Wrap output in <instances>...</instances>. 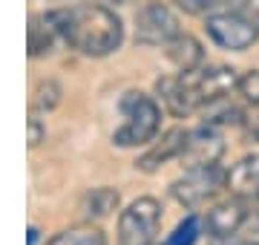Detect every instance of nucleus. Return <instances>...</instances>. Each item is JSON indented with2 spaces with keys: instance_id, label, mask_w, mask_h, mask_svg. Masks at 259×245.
I'll return each mask as SVG.
<instances>
[{
  "instance_id": "f257e3e1",
  "label": "nucleus",
  "mask_w": 259,
  "mask_h": 245,
  "mask_svg": "<svg viewBox=\"0 0 259 245\" xmlns=\"http://www.w3.org/2000/svg\"><path fill=\"white\" fill-rule=\"evenodd\" d=\"M55 20L61 29V38L90 58L110 55L124 40L121 18L101 3H81V6L61 9L55 12Z\"/></svg>"
},
{
  "instance_id": "f03ea898",
  "label": "nucleus",
  "mask_w": 259,
  "mask_h": 245,
  "mask_svg": "<svg viewBox=\"0 0 259 245\" xmlns=\"http://www.w3.org/2000/svg\"><path fill=\"white\" fill-rule=\"evenodd\" d=\"M121 113H124V124L112 136V142L118 147H139V144L156 139L158 124H161V110L150 95L127 93L121 98Z\"/></svg>"
},
{
  "instance_id": "7ed1b4c3",
  "label": "nucleus",
  "mask_w": 259,
  "mask_h": 245,
  "mask_svg": "<svg viewBox=\"0 0 259 245\" xmlns=\"http://www.w3.org/2000/svg\"><path fill=\"white\" fill-rule=\"evenodd\" d=\"M161 225V205L156 199L141 196L130 202L118 219V242L121 245H153Z\"/></svg>"
},
{
  "instance_id": "20e7f679",
  "label": "nucleus",
  "mask_w": 259,
  "mask_h": 245,
  "mask_svg": "<svg viewBox=\"0 0 259 245\" xmlns=\"http://www.w3.org/2000/svg\"><path fill=\"white\" fill-rule=\"evenodd\" d=\"M225 182H228V170H222L219 165L190 168L182 179L173 182L170 193H173V199H176L179 205L199 208V205H204L207 199L216 196V193L225 188Z\"/></svg>"
},
{
  "instance_id": "39448f33",
  "label": "nucleus",
  "mask_w": 259,
  "mask_h": 245,
  "mask_svg": "<svg viewBox=\"0 0 259 245\" xmlns=\"http://www.w3.org/2000/svg\"><path fill=\"white\" fill-rule=\"evenodd\" d=\"M207 35L213 38V44L222 49H231V52H242V49L253 47V40L259 38V29L245 20L236 12H225V15H210L207 23Z\"/></svg>"
},
{
  "instance_id": "423d86ee",
  "label": "nucleus",
  "mask_w": 259,
  "mask_h": 245,
  "mask_svg": "<svg viewBox=\"0 0 259 245\" xmlns=\"http://www.w3.org/2000/svg\"><path fill=\"white\" fill-rule=\"evenodd\" d=\"M179 35V20L164 3H147L136 15V40L144 47H167Z\"/></svg>"
},
{
  "instance_id": "0eeeda50",
  "label": "nucleus",
  "mask_w": 259,
  "mask_h": 245,
  "mask_svg": "<svg viewBox=\"0 0 259 245\" xmlns=\"http://www.w3.org/2000/svg\"><path fill=\"white\" fill-rule=\"evenodd\" d=\"M193 72H179V75L158 78V84H156L164 107L173 115H179V118H185V115L202 110V98H199V90H196V75Z\"/></svg>"
},
{
  "instance_id": "6e6552de",
  "label": "nucleus",
  "mask_w": 259,
  "mask_h": 245,
  "mask_svg": "<svg viewBox=\"0 0 259 245\" xmlns=\"http://www.w3.org/2000/svg\"><path fill=\"white\" fill-rule=\"evenodd\" d=\"M250 217V208L245 199L239 196H231L225 199V202H219V205H213L207 214H204V231L210 236H216V239H225V236H233L236 231H239L245 222H248Z\"/></svg>"
},
{
  "instance_id": "1a4fd4ad",
  "label": "nucleus",
  "mask_w": 259,
  "mask_h": 245,
  "mask_svg": "<svg viewBox=\"0 0 259 245\" xmlns=\"http://www.w3.org/2000/svg\"><path fill=\"white\" fill-rule=\"evenodd\" d=\"M222 153H225V142H222V136L216 133V127H202V130L190 133L187 147H185V153L179 156V161H182L187 170L190 168H207V165H219Z\"/></svg>"
},
{
  "instance_id": "9d476101",
  "label": "nucleus",
  "mask_w": 259,
  "mask_h": 245,
  "mask_svg": "<svg viewBox=\"0 0 259 245\" xmlns=\"http://www.w3.org/2000/svg\"><path fill=\"white\" fill-rule=\"evenodd\" d=\"M196 90L202 98V107L213 101H222L239 87V75L231 66H207V69H196Z\"/></svg>"
},
{
  "instance_id": "9b49d317",
  "label": "nucleus",
  "mask_w": 259,
  "mask_h": 245,
  "mask_svg": "<svg viewBox=\"0 0 259 245\" xmlns=\"http://www.w3.org/2000/svg\"><path fill=\"white\" fill-rule=\"evenodd\" d=\"M187 139H190V133H187L185 127H173V130H167L164 136H161V142L153 144V147L136 161V168L153 173V170H158L161 165H167L170 159H179V156L185 153V147H187Z\"/></svg>"
},
{
  "instance_id": "f8f14e48",
  "label": "nucleus",
  "mask_w": 259,
  "mask_h": 245,
  "mask_svg": "<svg viewBox=\"0 0 259 245\" xmlns=\"http://www.w3.org/2000/svg\"><path fill=\"white\" fill-rule=\"evenodd\" d=\"M225 190H228L231 196L245 199V202H250V199H259V153L239 159L231 170H228Z\"/></svg>"
},
{
  "instance_id": "ddd939ff",
  "label": "nucleus",
  "mask_w": 259,
  "mask_h": 245,
  "mask_svg": "<svg viewBox=\"0 0 259 245\" xmlns=\"http://www.w3.org/2000/svg\"><path fill=\"white\" fill-rule=\"evenodd\" d=\"M164 52H167V61L176 66L179 72H193V69H202L204 64L202 44L193 35H187V32H179L176 38L164 47Z\"/></svg>"
},
{
  "instance_id": "4468645a",
  "label": "nucleus",
  "mask_w": 259,
  "mask_h": 245,
  "mask_svg": "<svg viewBox=\"0 0 259 245\" xmlns=\"http://www.w3.org/2000/svg\"><path fill=\"white\" fill-rule=\"evenodd\" d=\"M26 38H29V55H32V58L49 55V52H52V47H55V40L61 38V29H58L55 12L35 15V18L29 20Z\"/></svg>"
},
{
  "instance_id": "2eb2a0df",
  "label": "nucleus",
  "mask_w": 259,
  "mask_h": 245,
  "mask_svg": "<svg viewBox=\"0 0 259 245\" xmlns=\"http://www.w3.org/2000/svg\"><path fill=\"white\" fill-rule=\"evenodd\" d=\"M118 208V190L112 188H93L81 199V217L83 219H104Z\"/></svg>"
},
{
  "instance_id": "dca6fc26",
  "label": "nucleus",
  "mask_w": 259,
  "mask_h": 245,
  "mask_svg": "<svg viewBox=\"0 0 259 245\" xmlns=\"http://www.w3.org/2000/svg\"><path fill=\"white\" fill-rule=\"evenodd\" d=\"M49 245H107V236L95 225H75L55 234Z\"/></svg>"
},
{
  "instance_id": "f3484780",
  "label": "nucleus",
  "mask_w": 259,
  "mask_h": 245,
  "mask_svg": "<svg viewBox=\"0 0 259 245\" xmlns=\"http://www.w3.org/2000/svg\"><path fill=\"white\" fill-rule=\"evenodd\" d=\"M58 101H61V87H58L55 81H40L37 90H35V101H32L35 113H49V110H55Z\"/></svg>"
},
{
  "instance_id": "a211bd4d",
  "label": "nucleus",
  "mask_w": 259,
  "mask_h": 245,
  "mask_svg": "<svg viewBox=\"0 0 259 245\" xmlns=\"http://www.w3.org/2000/svg\"><path fill=\"white\" fill-rule=\"evenodd\" d=\"M199 239V217H187L176 225V231L164 239V245H193Z\"/></svg>"
},
{
  "instance_id": "6ab92c4d",
  "label": "nucleus",
  "mask_w": 259,
  "mask_h": 245,
  "mask_svg": "<svg viewBox=\"0 0 259 245\" xmlns=\"http://www.w3.org/2000/svg\"><path fill=\"white\" fill-rule=\"evenodd\" d=\"M236 93H239L248 104H256L259 101V69H250V72L239 75V87H236Z\"/></svg>"
},
{
  "instance_id": "aec40b11",
  "label": "nucleus",
  "mask_w": 259,
  "mask_h": 245,
  "mask_svg": "<svg viewBox=\"0 0 259 245\" xmlns=\"http://www.w3.org/2000/svg\"><path fill=\"white\" fill-rule=\"evenodd\" d=\"M231 12L242 15L245 20H250V23L259 29V0H233V3H231Z\"/></svg>"
},
{
  "instance_id": "412c9836",
  "label": "nucleus",
  "mask_w": 259,
  "mask_h": 245,
  "mask_svg": "<svg viewBox=\"0 0 259 245\" xmlns=\"http://www.w3.org/2000/svg\"><path fill=\"white\" fill-rule=\"evenodd\" d=\"M179 9L190 12V15H202V12H210L216 6H222L225 0H173Z\"/></svg>"
},
{
  "instance_id": "4be33fe9",
  "label": "nucleus",
  "mask_w": 259,
  "mask_h": 245,
  "mask_svg": "<svg viewBox=\"0 0 259 245\" xmlns=\"http://www.w3.org/2000/svg\"><path fill=\"white\" fill-rule=\"evenodd\" d=\"M242 127H245V136H248L250 142H259V101L250 104V110H245Z\"/></svg>"
},
{
  "instance_id": "5701e85b",
  "label": "nucleus",
  "mask_w": 259,
  "mask_h": 245,
  "mask_svg": "<svg viewBox=\"0 0 259 245\" xmlns=\"http://www.w3.org/2000/svg\"><path fill=\"white\" fill-rule=\"evenodd\" d=\"M44 124L37 121L35 115H32V118H29V144H32V147H37V144L44 142Z\"/></svg>"
},
{
  "instance_id": "b1692460",
  "label": "nucleus",
  "mask_w": 259,
  "mask_h": 245,
  "mask_svg": "<svg viewBox=\"0 0 259 245\" xmlns=\"http://www.w3.org/2000/svg\"><path fill=\"white\" fill-rule=\"evenodd\" d=\"M37 242V228H29V245Z\"/></svg>"
},
{
  "instance_id": "393cba45",
  "label": "nucleus",
  "mask_w": 259,
  "mask_h": 245,
  "mask_svg": "<svg viewBox=\"0 0 259 245\" xmlns=\"http://www.w3.org/2000/svg\"><path fill=\"white\" fill-rule=\"evenodd\" d=\"M248 245H259V242H248Z\"/></svg>"
},
{
  "instance_id": "a878e982",
  "label": "nucleus",
  "mask_w": 259,
  "mask_h": 245,
  "mask_svg": "<svg viewBox=\"0 0 259 245\" xmlns=\"http://www.w3.org/2000/svg\"><path fill=\"white\" fill-rule=\"evenodd\" d=\"M115 3H121V0H115Z\"/></svg>"
}]
</instances>
